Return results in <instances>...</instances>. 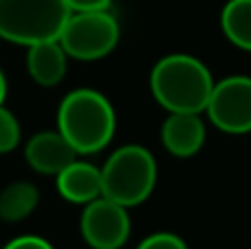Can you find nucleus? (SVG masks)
<instances>
[{
	"label": "nucleus",
	"mask_w": 251,
	"mask_h": 249,
	"mask_svg": "<svg viewBox=\"0 0 251 249\" xmlns=\"http://www.w3.org/2000/svg\"><path fill=\"white\" fill-rule=\"evenodd\" d=\"M150 88L154 100L170 113H203L214 79L207 66L194 55L172 53L154 64Z\"/></svg>",
	"instance_id": "1"
},
{
	"label": "nucleus",
	"mask_w": 251,
	"mask_h": 249,
	"mask_svg": "<svg viewBox=\"0 0 251 249\" xmlns=\"http://www.w3.org/2000/svg\"><path fill=\"white\" fill-rule=\"evenodd\" d=\"M115 126L113 104L93 88L71 91L57 110V130L77 154H93L106 148L115 137Z\"/></svg>",
	"instance_id": "2"
},
{
	"label": "nucleus",
	"mask_w": 251,
	"mask_h": 249,
	"mask_svg": "<svg viewBox=\"0 0 251 249\" xmlns=\"http://www.w3.org/2000/svg\"><path fill=\"white\" fill-rule=\"evenodd\" d=\"M156 183V161L143 146L117 148L101 168V197L134 207L152 194Z\"/></svg>",
	"instance_id": "3"
},
{
	"label": "nucleus",
	"mask_w": 251,
	"mask_h": 249,
	"mask_svg": "<svg viewBox=\"0 0 251 249\" xmlns=\"http://www.w3.org/2000/svg\"><path fill=\"white\" fill-rule=\"evenodd\" d=\"M69 16L64 0H0V38L22 47L57 40Z\"/></svg>",
	"instance_id": "4"
},
{
	"label": "nucleus",
	"mask_w": 251,
	"mask_h": 249,
	"mask_svg": "<svg viewBox=\"0 0 251 249\" xmlns=\"http://www.w3.org/2000/svg\"><path fill=\"white\" fill-rule=\"evenodd\" d=\"M57 40L69 57L82 62L101 60L117 47L119 22L108 9L71 11Z\"/></svg>",
	"instance_id": "5"
},
{
	"label": "nucleus",
	"mask_w": 251,
	"mask_h": 249,
	"mask_svg": "<svg viewBox=\"0 0 251 249\" xmlns=\"http://www.w3.org/2000/svg\"><path fill=\"white\" fill-rule=\"evenodd\" d=\"M207 115L216 128L229 135L251 132V77L231 75L214 84Z\"/></svg>",
	"instance_id": "6"
},
{
	"label": "nucleus",
	"mask_w": 251,
	"mask_h": 249,
	"mask_svg": "<svg viewBox=\"0 0 251 249\" xmlns=\"http://www.w3.org/2000/svg\"><path fill=\"white\" fill-rule=\"evenodd\" d=\"M128 207L100 197L86 203L79 219V229L88 247L93 249H122L130 236Z\"/></svg>",
	"instance_id": "7"
},
{
	"label": "nucleus",
	"mask_w": 251,
	"mask_h": 249,
	"mask_svg": "<svg viewBox=\"0 0 251 249\" xmlns=\"http://www.w3.org/2000/svg\"><path fill=\"white\" fill-rule=\"evenodd\" d=\"M25 159L29 168H33L40 174L57 176L69 163L77 159V152L60 130H42L29 139L25 148Z\"/></svg>",
	"instance_id": "8"
},
{
	"label": "nucleus",
	"mask_w": 251,
	"mask_h": 249,
	"mask_svg": "<svg viewBox=\"0 0 251 249\" xmlns=\"http://www.w3.org/2000/svg\"><path fill=\"white\" fill-rule=\"evenodd\" d=\"M161 141L174 157H192L205 144V124L201 113H170L161 126Z\"/></svg>",
	"instance_id": "9"
},
{
	"label": "nucleus",
	"mask_w": 251,
	"mask_h": 249,
	"mask_svg": "<svg viewBox=\"0 0 251 249\" xmlns=\"http://www.w3.org/2000/svg\"><path fill=\"white\" fill-rule=\"evenodd\" d=\"M57 192L62 199L79 205L95 201L101 197V168L75 159L57 174Z\"/></svg>",
	"instance_id": "10"
},
{
	"label": "nucleus",
	"mask_w": 251,
	"mask_h": 249,
	"mask_svg": "<svg viewBox=\"0 0 251 249\" xmlns=\"http://www.w3.org/2000/svg\"><path fill=\"white\" fill-rule=\"evenodd\" d=\"M66 60L69 55L62 49L60 40H44L29 47L26 71L40 86H55L66 75Z\"/></svg>",
	"instance_id": "11"
},
{
	"label": "nucleus",
	"mask_w": 251,
	"mask_h": 249,
	"mask_svg": "<svg viewBox=\"0 0 251 249\" xmlns=\"http://www.w3.org/2000/svg\"><path fill=\"white\" fill-rule=\"evenodd\" d=\"M38 188L29 181H16L9 183L0 192V219L7 223H18L26 219L38 205Z\"/></svg>",
	"instance_id": "12"
},
{
	"label": "nucleus",
	"mask_w": 251,
	"mask_h": 249,
	"mask_svg": "<svg viewBox=\"0 0 251 249\" xmlns=\"http://www.w3.org/2000/svg\"><path fill=\"white\" fill-rule=\"evenodd\" d=\"M221 25L231 44L251 51V0H229L223 9Z\"/></svg>",
	"instance_id": "13"
},
{
	"label": "nucleus",
	"mask_w": 251,
	"mask_h": 249,
	"mask_svg": "<svg viewBox=\"0 0 251 249\" xmlns=\"http://www.w3.org/2000/svg\"><path fill=\"white\" fill-rule=\"evenodd\" d=\"M20 144V124L16 115L0 106V154L11 152Z\"/></svg>",
	"instance_id": "14"
},
{
	"label": "nucleus",
	"mask_w": 251,
	"mask_h": 249,
	"mask_svg": "<svg viewBox=\"0 0 251 249\" xmlns=\"http://www.w3.org/2000/svg\"><path fill=\"white\" fill-rule=\"evenodd\" d=\"M137 249H187L185 241L172 232H156L152 236L143 238Z\"/></svg>",
	"instance_id": "15"
},
{
	"label": "nucleus",
	"mask_w": 251,
	"mask_h": 249,
	"mask_svg": "<svg viewBox=\"0 0 251 249\" xmlns=\"http://www.w3.org/2000/svg\"><path fill=\"white\" fill-rule=\"evenodd\" d=\"M2 249H53V245L40 236H18L9 241Z\"/></svg>",
	"instance_id": "16"
},
{
	"label": "nucleus",
	"mask_w": 251,
	"mask_h": 249,
	"mask_svg": "<svg viewBox=\"0 0 251 249\" xmlns=\"http://www.w3.org/2000/svg\"><path fill=\"white\" fill-rule=\"evenodd\" d=\"M71 11H91V9H108L113 0H64Z\"/></svg>",
	"instance_id": "17"
},
{
	"label": "nucleus",
	"mask_w": 251,
	"mask_h": 249,
	"mask_svg": "<svg viewBox=\"0 0 251 249\" xmlns=\"http://www.w3.org/2000/svg\"><path fill=\"white\" fill-rule=\"evenodd\" d=\"M4 97H7V79H4V73L0 71V106L4 104Z\"/></svg>",
	"instance_id": "18"
}]
</instances>
